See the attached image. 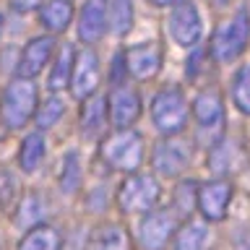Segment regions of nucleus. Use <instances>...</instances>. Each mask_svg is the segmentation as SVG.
Instances as JSON below:
<instances>
[{"mask_svg": "<svg viewBox=\"0 0 250 250\" xmlns=\"http://www.w3.org/2000/svg\"><path fill=\"white\" fill-rule=\"evenodd\" d=\"M62 112H65V104H62V99L50 97L47 102H42V107H39V112H37V125H39V128H52V125L62 117Z\"/></svg>", "mask_w": 250, "mask_h": 250, "instance_id": "obj_29", "label": "nucleus"}, {"mask_svg": "<svg viewBox=\"0 0 250 250\" xmlns=\"http://www.w3.org/2000/svg\"><path fill=\"white\" fill-rule=\"evenodd\" d=\"M52 47H55V39L52 37H37L23 47L21 58H19V78H34L39 70H42L47 62H50V55H52Z\"/></svg>", "mask_w": 250, "mask_h": 250, "instance_id": "obj_15", "label": "nucleus"}, {"mask_svg": "<svg viewBox=\"0 0 250 250\" xmlns=\"http://www.w3.org/2000/svg\"><path fill=\"white\" fill-rule=\"evenodd\" d=\"M37 112V89L26 78H16L3 89L0 97V117L8 128H23Z\"/></svg>", "mask_w": 250, "mask_h": 250, "instance_id": "obj_1", "label": "nucleus"}, {"mask_svg": "<svg viewBox=\"0 0 250 250\" xmlns=\"http://www.w3.org/2000/svg\"><path fill=\"white\" fill-rule=\"evenodd\" d=\"M99 154L112 169L130 172L133 175L141 167V159H144V138H141V133L130 130V128L117 130L102 141Z\"/></svg>", "mask_w": 250, "mask_h": 250, "instance_id": "obj_2", "label": "nucleus"}, {"mask_svg": "<svg viewBox=\"0 0 250 250\" xmlns=\"http://www.w3.org/2000/svg\"><path fill=\"white\" fill-rule=\"evenodd\" d=\"M190 156H193V151H190V144L185 138L169 136V138H162L154 146L151 164L162 177H177L190 164Z\"/></svg>", "mask_w": 250, "mask_h": 250, "instance_id": "obj_7", "label": "nucleus"}, {"mask_svg": "<svg viewBox=\"0 0 250 250\" xmlns=\"http://www.w3.org/2000/svg\"><path fill=\"white\" fill-rule=\"evenodd\" d=\"M237 250H250V232H245V234L237 240Z\"/></svg>", "mask_w": 250, "mask_h": 250, "instance_id": "obj_32", "label": "nucleus"}, {"mask_svg": "<svg viewBox=\"0 0 250 250\" xmlns=\"http://www.w3.org/2000/svg\"><path fill=\"white\" fill-rule=\"evenodd\" d=\"M177 216L172 211H148L141 222V245L146 250H164L167 242L175 237Z\"/></svg>", "mask_w": 250, "mask_h": 250, "instance_id": "obj_10", "label": "nucleus"}, {"mask_svg": "<svg viewBox=\"0 0 250 250\" xmlns=\"http://www.w3.org/2000/svg\"><path fill=\"white\" fill-rule=\"evenodd\" d=\"M99 86V58L91 50H83L73 62V76H70V91L76 99H89L94 97Z\"/></svg>", "mask_w": 250, "mask_h": 250, "instance_id": "obj_13", "label": "nucleus"}, {"mask_svg": "<svg viewBox=\"0 0 250 250\" xmlns=\"http://www.w3.org/2000/svg\"><path fill=\"white\" fill-rule=\"evenodd\" d=\"M11 5H13V11H19V13H29V11H34V8L42 5V0H11Z\"/></svg>", "mask_w": 250, "mask_h": 250, "instance_id": "obj_30", "label": "nucleus"}, {"mask_svg": "<svg viewBox=\"0 0 250 250\" xmlns=\"http://www.w3.org/2000/svg\"><path fill=\"white\" fill-rule=\"evenodd\" d=\"M162 195V188L151 175H130L117 190V203L125 214H148Z\"/></svg>", "mask_w": 250, "mask_h": 250, "instance_id": "obj_6", "label": "nucleus"}, {"mask_svg": "<svg viewBox=\"0 0 250 250\" xmlns=\"http://www.w3.org/2000/svg\"><path fill=\"white\" fill-rule=\"evenodd\" d=\"M128 248H130L128 232L120 224L99 227L91 237V245H89V250H128Z\"/></svg>", "mask_w": 250, "mask_h": 250, "instance_id": "obj_21", "label": "nucleus"}, {"mask_svg": "<svg viewBox=\"0 0 250 250\" xmlns=\"http://www.w3.org/2000/svg\"><path fill=\"white\" fill-rule=\"evenodd\" d=\"M222 3H224V0H222Z\"/></svg>", "mask_w": 250, "mask_h": 250, "instance_id": "obj_34", "label": "nucleus"}, {"mask_svg": "<svg viewBox=\"0 0 250 250\" xmlns=\"http://www.w3.org/2000/svg\"><path fill=\"white\" fill-rule=\"evenodd\" d=\"M44 151H47V141L42 133H29L21 144V151H19V164L23 172H34L39 167V162L44 159Z\"/></svg>", "mask_w": 250, "mask_h": 250, "instance_id": "obj_22", "label": "nucleus"}, {"mask_svg": "<svg viewBox=\"0 0 250 250\" xmlns=\"http://www.w3.org/2000/svg\"><path fill=\"white\" fill-rule=\"evenodd\" d=\"M232 201V183L229 180H208V183L198 185V201H195V208L203 214V219L208 222H222L227 216V208H229Z\"/></svg>", "mask_w": 250, "mask_h": 250, "instance_id": "obj_8", "label": "nucleus"}, {"mask_svg": "<svg viewBox=\"0 0 250 250\" xmlns=\"http://www.w3.org/2000/svg\"><path fill=\"white\" fill-rule=\"evenodd\" d=\"M73 62H76V52L70 44H62L58 58H55V65H52V73H50V89L58 91L62 86L70 83V76H73Z\"/></svg>", "mask_w": 250, "mask_h": 250, "instance_id": "obj_24", "label": "nucleus"}, {"mask_svg": "<svg viewBox=\"0 0 250 250\" xmlns=\"http://www.w3.org/2000/svg\"><path fill=\"white\" fill-rule=\"evenodd\" d=\"M81 185V162H78L76 151H68L62 159V172H60V190L62 193H76Z\"/></svg>", "mask_w": 250, "mask_h": 250, "instance_id": "obj_27", "label": "nucleus"}, {"mask_svg": "<svg viewBox=\"0 0 250 250\" xmlns=\"http://www.w3.org/2000/svg\"><path fill=\"white\" fill-rule=\"evenodd\" d=\"M151 120L162 136H177L188 125V102L177 86H167L151 102Z\"/></svg>", "mask_w": 250, "mask_h": 250, "instance_id": "obj_4", "label": "nucleus"}, {"mask_svg": "<svg viewBox=\"0 0 250 250\" xmlns=\"http://www.w3.org/2000/svg\"><path fill=\"white\" fill-rule=\"evenodd\" d=\"M232 102L240 112L250 115V62H245L232 81Z\"/></svg>", "mask_w": 250, "mask_h": 250, "instance_id": "obj_26", "label": "nucleus"}, {"mask_svg": "<svg viewBox=\"0 0 250 250\" xmlns=\"http://www.w3.org/2000/svg\"><path fill=\"white\" fill-rule=\"evenodd\" d=\"M107 29V0H86L81 21H78V37L86 44H94Z\"/></svg>", "mask_w": 250, "mask_h": 250, "instance_id": "obj_16", "label": "nucleus"}, {"mask_svg": "<svg viewBox=\"0 0 250 250\" xmlns=\"http://www.w3.org/2000/svg\"><path fill=\"white\" fill-rule=\"evenodd\" d=\"M107 23L115 34H128L133 26V0H107Z\"/></svg>", "mask_w": 250, "mask_h": 250, "instance_id": "obj_25", "label": "nucleus"}, {"mask_svg": "<svg viewBox=\"0 0 250 250\" xmlns=\"http://www.w3.org/2000/svg\"><path fill=\"white\" fill-rule=\"evenodd\" d=\"M151 5L156 8H167V5H180V3H185V0H148Z\"/></svg>", "mask_w": 250, "mask_h": 250, "instance_id": "obj_31", "label": "nucleus"}, {"mask_svg": "<svg viewBox=\"0 0 250 250\" xmlns=\"http://www.w3.org/2000/svg\"><path fill=\"white\" fill-rule=\"evenodd\" d=\"M107 112L109 120L117 130H128L141 115V97L130 86H115V91L107 99Z\"/></svg>", "mask_w": 250, "mask_h": 250, "instance_id": "obj_12", "label": "nucleus"}, {"mask_svg": "<svg viewBox=\"0 0 250 250\" xmlns=\"http://www.w3.org/2000/svg\"><path fill=\"white\" fill-rule=\"evenodd\" d=\"M3 23H5V19H3V13H0V34H3Z\"/></svg>", "mask_w": 250, "mask_h": 250, "instance_id": "obj_33", "label": "nucleus"}, {"mask_svg": "<svg viewBox=\"0 0 250 250\" xmlns=\"http://www.w3.org/2000/svg\"><path fill=\"white\" fill-rule=\"evenodd\" d=\"M169 34L180 47H195L201 42L203 34V23L198 16V8L193 3H180L175 5V11L169 13Z\"/></svg>", "mask_w": 250, "mask_h": 250, "instance_id": "obj_9", "label": "nucleus"}, {"mask_svg": "<svg viewBox=\"0 0 250 250\" xmlns=\"http://www.w3.org/2000/svg\"><path fill=\"white\" fill-rule=\"evenodd\" d=\"M60 245H62L60 232L47 224H39L23 234L19 250H60Z\"/></svg>", "mask_w": 250, "mask_h": 250, "instance_id": "obj_20", "label": "nucleus"}, {"mask_svg": "<svg viewBox=\"0 0 250 250\" xmlns=\"http://www.w3.org/2000/svg\"><path fill=\"white\" fill-rule=\"evenodd\" d=\"M125 68L133 78L138 81H146V78H154L162 70V47L156 42H144V44H133L123 52Z\"/></svg>", "mask_w": 250, "mask_h": 250, "instance_id": "obj_11", "label": "nucleus"}, {"mask_svg": "<svg viewBox=\"0 0 250 250\" xmlns=\"http://www.w3.org/2000/svg\"><path fill=\"white\" fill-rule=\"evenodd\" d=\"M198 201V183L195 180H183L175 188V208L177 214H190Z\"/></svg>", "mask_w": 250, "mask_h": 250, "instance_id": "obj_28", "label": "nucleus"}, {"mask_svg": "<svg viewBox=\"0 0 250 250\" xmlns=\"http://www.w3.org/2000/svg\"><path fill=\"white\" fill-rule=\"evenodd\" d=\"M39 19H42V26L47 31H52V34L65 31L70 19H73V3L70 0H50V3L42 5Z\"/></svg>", "mask_w": 250, "mask_h": 250, "instance_id": "obj_18", "label": "nucleus"}, {"mask_svg": "<svg viewBox=\"0 0 250 250\" xmlns=\"http://www.w3.org/2000/svg\"><path fill=\"white\" fill-rule=\"evenodd\" d=\"M248 39H250V13L248 8H240L232 16V21H227L224 26L216 29L214 39H211V58L216 62L237 60L242 50L248 47Z\"/></svg>", "mask_w": 250, "mask_h": 250, "instance_id": "obj_3", "label": "nucleus"}, {"mask_svg": "<svg viewBox=\"0 0 250 250\" xmlns=\"http://www.w3.org/2000/svg\"><path fill=\"white\" fill-rule=\"evenodd\" d=\"M211 248V234L203 224H188L175 234L172 250H208Z\"/></svg>", "mask_w": 250, "mask_h": 250, "instance_id": "obj_23", "label": "nucleus"}, {"mask_svg": "<svg viewBox=\"0 0 250 250\" xmlns=\"http://www.w3.org/2000/svg\"><path fill=\"white\" fill-rule=\"evenodd\" d=\"M47 216V201L42 198L39 193H29L23 195L21 203H19V211H16V227H21V229H34L44 222Z\"/></svg>", "mask_w": 250, "mask_h": 250, "instance_id": "obj_19", "label": "nucleus"}, {"mask_svg": "<svg viewBox=\"0 0 250 250\" xmlns=\"http://www.w3.org/2000/svg\"><path fill=\"white\" fill-rule=\"evenodd\" d=\"M193 115L198 123V141L203 146H214L224 133V104L216 89L201 91L193 102Z\"/></svg>", "mask_w": 250, "mask_h": 250, "instance_id": "obj_5", "label": "nucleus"}, {"mask_svg": "<svg viewBox=\"0 0 250 250\" xmlns=\"http://www.w3.org/2000/svg\"><path fill=\"white\" fill-rule=\"evenodd\" d=\"M107 123V99L104 97H89L81 109V133L83 138H97L104 130Z\"/></svg>", "mask_w": 250, "mask_h": 250, "instance_id": "obj_17", "label": "nucleus"}, {"mask_svg": "<svg viewBox=\"0 0 250 250\" xmlns=\"http://www.w3.org/2000/svg\"><path fill=\"white\" fill-rule=\"evenodd\" d=\"M242 164H245V154H242V148L237 141H219V144L211 146L208 151V169L214 172L219 180H227L229 175L242 169Z\"/></svg>", "mask_w": 250, "mask_h": 250, "instance_id": "obj_14", "label": "nucleus"}]
</instances>
